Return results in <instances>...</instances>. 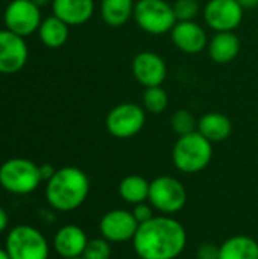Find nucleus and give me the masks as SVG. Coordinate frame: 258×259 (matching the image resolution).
Returning <instances> with one entry per match:
<instances>
[{
    "label": "nucleus",
    "instance_id": "obj_17",
    "mask_svg": "<svg viewBox=\"0 0 258 259\" xmlns=\"http://www.w3.org/2000/svg\"><path fill=\"white\" fill-rule=\"evenodd\" d=\"M208 55L216 64L233 62L240 52V39L234 32H216L208 41Z\"/></svg>",
    "mask_w": 258,
    "mask_h": 259
},
{
    "label": "nucleus",
    "instance_id": "obj_1",
    "mask_svg": "<svg viewBox=\"0 0 258 259\" xmlns=\"http://www.w3.org/2000/svg\"><path fill=\"white\" fill-rule=\"evenodd\" d=\"M132 241L140 259H175L186 249L187 234L179 222L161 215L141 223Z\"/></svg>",
    "mask_w": 258,
    "mask_h": 259
},
{
    "label": "nucleus",
    "instance_id": "obj_20",
    "mask_svg": "<svg viewBox=\"0 0 258 259\" xmlns=\"http://www.w3.org/2000/svg\"><path fill=\"white\" fill-rule=\"evenodd\" d=\"M219 259H258V243L246 235L231 237L220 246Z\"/></svg>",
    "mask_w": 258,
    "mask_h": 259
},
{
    "label": "nucleus",
    "instance_id": "obj_9",
    "mask_svg": "<svg viewBox=\"0 0 258 259\" xmlns=\"http://www.w3.org/2000/svg\"><path fill=\"white\" fill-rule=\"evenodd\" d=\"M40 9L41 8L32 3V0H12L3 14L6 29L23 38L38 32V27L43 21Z\"/></svg>",
    "mask_w": 258,
    "mask_h": 259
},
{
    "label": "nucleus",
    "instance_id": "obj_12",
    "mask_svg": "<svg viewBox=\"0 0 258 259\" xmlns=\"http://www.w3.org/2000/svg\"><path fill=\"white\" fill-rule=\"evenodd\" d=\"M27 46L23 36L5 29L0 30V73L14 74L27 61Z\"/></svg>",
    "mask_w": 258,
    "mask_h": 259
},
{
    "label": "nucleus",
    "instance_id": "obj_22",
    "mask_svg": "<svg viewBox=\"0 0 258 259\" xmlns=\"http://www.w3.org/2000/svg\"><path fill=\"white\" fill-rule=\"evenodd\" d=\"M149 190H151V182H148L143 176L138 175L126 176L119 185L120 197L132 205L146 202V199H149Z\"/></svg>",
    "mask_w": 258,
    "mask_h": 259
},
{
    "label": "nucleus",
    "instance_id": "obj_14",
    "mask_svg": "<svg viewBox=\"0 0 258 259\" xmlns=\"http://www.w3.org/2000/svg\"><path fill=\"white\" fill-rule=\"evenodd\" d=\"M170 38L175 47L187 55H198L208 46V36L205 29L193 21H176L170 30Z\"/></svg>",
    "mask_w": 258,
    "mask_h": 259
},
{
    "label": "nucleus",
    "instance_id": "obj_16",
    "mask_svg": "<svg viewBox=\"0 0 258 259\" xmlns=\"http://www.w3.org/2000/svg\"><path fill=\"white\" fill-rule=\"evenodd\" d=\"M53 15L68 26L85 24L94 14V0H53Z\"/></svg>",
    "mask_w": 258,
    "mask_h": 259
},
{
    "label": "nucleus",
    "instance_id": "obj_29",
    "mask_svg": "<svg viewBox=\"0 0 258 259\" xmlns=\"http://www.w3.org/2000/svg\"><path fill=\"white\" fill-rule=\"evenodd\" d=\"M55 168L50 165V164H44V165H40V173H41V178H43V181H49L53 175H55Z\"/></svg>",
    "mask_w": 258,
    "mask_h": 259
},
{
    "label": "nucleus",
    "instance_id": "obj_21",
    "mask_svg": "<svg viewBox=\"0 0 258 259\" xmlns=\"http://www.w3.org/2000/svg\"><path fill=\"white\" fill-rule=\"evenodd\" d=\"M68 24H65L61 18L52 15L41 21L38 27V36L41 42L49 49H59L68 39Z\"/></svg>",
    "mask_w": 258,
    "mask_h": 259
},
{
    "label": "nucleus",
    "instance_id": "obj_23",
    "mask_svg": "<svg viewBox=\"0 0 258 259\" xmlns=\"http://www.w3.org/2000/svg\"><path fill=\"white\" fill-rule=\"evenodd\" d=\"M169 105V96L166 90L160 87H149L143 93V108L151 114H161Z\"/></svg>",
    "mask_w": 258,
    "mask_h": 259
},
{
    "label": "nucleus",
    "instance_id": "obj_18",
    "mask_svg": "<svg viewBox=\"0 0 258 259\" xmlns=\"http://www.w3.org/2000/svg\"><path fill=\"white\" fill-rule=\"evenodd\" d=\"M198 132L205 137L210 143H220L231 137L233 123L220 112H208L198 121Z\"/></svg>",
    "mask_w": 258,
    "mask_h": 259
},
{
    "label": "nucleus",
    "instance_id": "obj_30",
    "mask_svg": "<svg viewBox=\"0 0 258 259\" xmlns=\"http://www.w3.org/2000/svg\"><path fill=\"white\" fill-rule=\"evenodd\" d=\"M9 225V217H8V212L0 206V234L8 228Z\"/></svg>",
    "mask_w": 258,
    "mask_h": 259
},
{
    "label": "nucleus",
    "instance_id": "obj_2",
    "mask_svg": "<svg viewBox=\"0 0 258 259\" xmlns=\"http://www.w3.org/2000/svg\"><path fill=\"white\" fill-rule=\"evenodd\" d=\"M90 193L88 176L78 167H62L46 184L49 205L62 212L79 208Z\"/></svg>",
    "mask_w": 258,
    "mask_h": 259
},
{
    "label": "nucleus",
    "instance_id": "obj_10",
    "mask_svg": "<svg viewBox=\"0 0 258 259\" xmlns=\"http://www.w3.org/2000/svg\"><path fill=\"white\" fill-rule=\"evenodd\" d=\"M202 14L214 32H234L243 20L245 9L237 0H208Z\"/></svg>",
    "mask_w": 258,
    "mask_h": 259
},
{
    "label": "nucleus",
    "instance_id": "obj_4",
    "mask_svg": "<svg viewBox=\"0 0 258 259\" xmlns=\"http://www.w3.org/2000/svg\"><path fill=\"white\" fill-rule=\"evenodd\" d=\"M43 182L40 165L24 158H11L0 165V187L15 196L33 193Z\"/></svg>",
    "mask_w": 258,
    "mask_h": 259
},
{
    "label": "nucleus",
    "instance_id": "obj_31",
    "mask_svg": "<svg viewBox=\"0 0 258 259\" xmlns=\"http://www.w3.org/2000/svg\"><path fill=\"white\" fill-rule=\"evenodd\" d=\"M243 9H251V8H255L258 6V0H237Z\"/></svg>",
    "mask_w": 258,
    "mask_h": 259
},
{
    "label": "nucleus",
    "instance_id": "obj_6",
    "mask_svg": "<svg viewBox=\"0 0 258 259\" xmlns=\"http://www.w3.org/2000/svg\"><path fill=\"white\" fill-rule=\"evenodd\" d=\"M137 26L151 35H163L173 29L176 17L167 0H138L135 2L134 17Z\"/></svg>",
    "mask_w": 258,
    "mask_h": 259
},
{
    "label": "nucleus",
    "instance_id": "obj_11",
    "mask_svg": "<svg viewBox=\"0 0 258 259\" xmlns=\"http://www.w3.org/2000/svg\"><path fill=\"white\" fill-rule=\"evenodd\" d=\"M135 80L144 88L160 87L167 77V65L164 59L154 52H140L131 64Z\"/></svg>",
    "mask_w": 258,
    "mask_h": 259
},
{
    "label": "nucleus",
    "instance_id": "obj_34",
    "mask_svg": "<svg viewBox=\"0 0 258 259\" xmlns=\"http://www.w3.org/2000/svg\"><path fill=\"white\" fill-rule=\"evenodd\" d=\"M68 259H84L82 256H79V258H68Z\"/></svg>",
    "mask_w": 258,
    "mask_h": 259
},
{
    "label": "nucleus",
    "instance_id": "obj_33",
    "mask_svg": "<svg viewBox=\"0 0 258 259\" xmlns=\"http://www.w3.org/2000/svg\"><path fill=\"white\" fill-rule=\"evenodd\" d=\"M0 259H11L8 252H6V249H0Z\"/></svg>",
    "mask_w": 258,
    "mask_h": 259
},
{
    "label": "nucleus",
    "instance_id": "obj_28",
    "mask_svg": "<svg viewBox=\"0 0 258 259\" xmlns=\"http://www.w3.org/2000/svg\"><path fill=\"white\" fill-rule=\"evenodd\" d=\"M219 246L211 244V243H205L199 247L198 252V258L199 259H219Z\"/></svg>",
    "mask_w": 258,
    "mask_h": 259
},
{
    "label": "nucleus",
    "instance_id": "obj_13",
    "mask_svg": "<svg viewBox=\"0 0 258 259\" xmlns=\"http://www.w3.org/2000/svg\"><path fill=\"white\" fill-rule=\"evenodd\" d=\"M138 226L140 225L132 212L125 209H113L102 217L99 229L105 240L111 243H125L134 240Z\"/></svg>",
    "mask_w": 258,
    "mask_h": 259
},
{
    "label": "nucleus",
    "instance_id": "obj_15",
    "mask_svg": "<svg viewBox=\"0 0 258 259\" xmlns=\"http://www.w3.org/2000/svg\"><path fill=\"white\" fill-rule=\"evenodd\" d=\"M87 243H88V238L85 232L79 226H75V225L62 226L55 234V238H53L55 250L64 259L82 256L87 247Z\"/></svg>",
    "mask_w": 258,
    "mask_h": 259
},
{
    "label": "nucleus",
    "instance_id": "obj_24",
    "mask_svg": "<svg viewBox=\"0 0 258 259\" xmlns=\"http://www.w3.org/2000/svg\"><path fill=\"white\" fill-rule=\"evenodd\" d=\"M198 121L199 120H196V117L190 111L178 109L173 112L170 118V126L175 131V134H178V137H184L198 131Z\"/></svg>",
    "mask_w": 258,
    "mask_h": 259
},
{
    "label": "nucleus",
    "instance_id": "obj_3",
    "mask_svg": "<svg viewBox=\"0 0 258 259\" xmlns=\"http://www.w3.org/2000/svg\"><path fill=\"white\" fill-rule=\"evenodd\" d=\"M213 143L198 131L179 137L172 150L175 167L182 173H198L204 170L213 158Z\"/></svg>",
    "mask_w": 258,
    "mask_h": 259
},
{
    "label": "nucleus",
    "instance_id": "obj_8",
    "mask_svg": "<svg viewBox=\"0 0 258 259\" xmlns=\"http://www.w3.org/2000/svg\"><path fill=\"white\" fill-rule=\"evenodd\" d=\"M149 202L160 212L170 215L184 208L187 193L178 179L172 176H160L151 182Z\"/></svg>",
    "mask_w": 258,
    "mask_h": 259
},
{
    "label": "nucleus",
    "instance_id": "obj_26",
    "mask_svg": "<svg viewBox=\"0 0 258 259\" xmlns=\"http://www.w3.org/2000/svg\"><path fill=\"white\" fill-rule=\"evenodd\" d=\"M172 8L176 21H193L199 14L198 0H175Z\"/></svg>",
    "mask_w": 258,
    "mask_h": 259
},
{
    "label": "nucleus",
    "instance_id": "obj_19",
    "mask_svg": "<svg viewBox=\"0 0 258 259\" xmlns=\"http://www.w3.org/2000/svg\"><path fill=\"white\" fill-rule=\"evenodd\" d=\"M134 0H100V17L109 27H122L134 17Z\"/></svg>",
    "mask_w": 258,
    "mask_h": 259
},
{
    "label": "nucleus",
    "instance_id": "obj_5",
    "mask_svg": "<svg viewBox=\"0 0 258 259\" xmlns=\"http://www.w3.org/2000/svg\"><path fill=\"white\" fill-rule=\"evenodd\" d=\"M5 249L11 259L49 258L47 240L38 229L29 225H18L12 228L6 237Z\"/></svg>",
    "mask_w": 258,
    "mask_h": 259
},
{
    "label": "nucleus",
    "instance_id": "obj_27",
    "mask_svg": "<svg viewBox=\"0 0 258 259\" xmlns=\"http://www.w3.org/2000/svg\"><path fill=\"white\" fill-rule=\"evenodd\" d=\"M131 212H132V215L135 217V220H137L138 225L146 223V222H149L151 219H154L152 208H151L149 205H146L144 202H143V203H137L135 208H134V211H131Z\"/></svg>",
    "mask_w": 258,
    "mask_h": 259
},
{
    "label": "nucleus",
    "instance_id": "obj_25",
    "mask_svg": "<svg viewBox=\"0 0 258 259\" xmlns=\"http://www.w3.org/2000/svg\"><path fill=\"white\" fill-rule=\"evenodd\" d=\"M84 259H109L111 258V247L109 241L105 238H94L88 240L87 247L82 253Z\"/></svg>",
    "mask_w": 258,
    "mask_h": 259
},
{
    "label": "nucleus",
    "instance_id": "obj_7",
    "mask_svg": "<svg viewBox=\"0 0 258 259\" xmlns=\"http://www.w3.org/2000/svg\"><path fill=\"white\" fill-rule=\"evenodd\" d=\"M144 123L146 109L137 103L129 102L114 106L105 118L106 131L120 140L135 137L144 127Z\"/></svg>",
    "mask_w": 258,
    "mask_h": 259
},
{
    "label": "nucleus",
    "instance_id": "obj_32",
    "mask_svg": "<svg viewBox=\"0 0 258 259\" xmlns=\"http://www.w3.org/2000/svg\"><path fill=\"white\" fill-rule=\"evenodd\" d=\"M53 0H32V3H35L38 8H43V6H47L49 3H52Z\"/></svg>",
    "mask_w": 258,
    "mask_h": 259
}]
</instances>
